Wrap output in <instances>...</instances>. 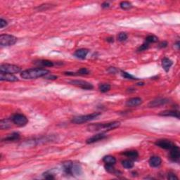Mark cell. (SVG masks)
I'll return each mask as SVG.
<instances>
[{"mask_svg": "<svg viewBox=\"0 0 180 180\" xmlns=\"http://www.w3.org/2000/svg\"><path fill=\"white\" fill-rule=\"evenodd\" d=\"M172 63H173L172 61L170 59H168V58H164L162 60V66L166 72L169 71L170 67L172 66Z\"/></svg>", "mask_w": 180, "mask_h": 180, "instance_id": "obj_18", "label": "cell"}, {"mask_svg": "<svg viewBox=\"0 0 180 180\" xmlns=\"http://www.w3.org/2000/svg\"><path fill=\"white\" fill-rule=\"evenodd\" d=\"M142 103V98L139 97H135L129 99L128 101H127L126 105L127 106L130 107H136L139 106Z\"/></svg>", "mask_w": 180, "mask_h": 180, "instance_id": "obj_15", "label": "cell"}, {"mask_svg": "<svg viewBox=\"0 0 180 180\" xmlns=\"http://www.w3.org/2000/svg\"><path fill=\"white\" fill-rule=\"evenodd\" d=\"M44 176H45V177L46 178V179H54V177L53 175V174H52V173L45 172V174H44Z\"/></svg>", "mask_w": 180, "mask_h": 180, "instance_id": "obj_34", "label": "cell"}, {"mask_svg": "<svg viewBox=\"0 0 180 180\" xmlns=\"http://www.w3.org/2000/svg\"><path fill=\"white\" fill-rule=\"evenodd\" d=\"M158 39L157 37L154 36V35H149L147 38H146V42H148V43H155V42H157Z\"/></svg>", "mask_w": 180, "mask_h": 180, "instance_id": "obj_27", "label": "cell"}, {"mask_svg": "<svg viewBox=\"0 0 180 180\" xmlns=\"http://www.w3.org/2000/svg\"><path fill=\"white\" fill-rule=\"evenodd\" d=\"M124 156H127V158H130V159L137 160L139 157V153L137 151H125L123 153Z\"/></svg>", "mask_w": 180, "mask_h": 180, "instance_id": "obj_20", "label": "cell"}, {"mask_svg": "<svg viewBox=\"0 0 180 180\" xmlns=\"http://www.w3.org/2000/svg\"><path fill=\"white\" fill-rule=\"evenodd\" d=\"M0 80L8 81V82H16L18 80V78L13 75V74L1 73H0Z\"/></svg>", "mask_w": 180, "mask_h": 180, "instance_id": "obj_11", "label": "cell"}, {"mask_svg": "<svg viewBox=\"0 0 180 180\" xmlns=\"http://www.w3.org/2000/svg\"><path fill=\"white\" fill-rule=\"evenodd\" d=\"M98 89L101 92L106 93L111 89V85L108 84H100L98 86Z\"/></svg>", "mask_w": 180, "mask_h": 180, "instance_id": "obj_22", "label": "cell"}, {"mask_svg": "<svg viewBox=\"0 0 180 180\" xmlns=\"http://www.w3.org/2000/svg\"><path fill=\"white\" fill-rule=\"evenodd\" d=\"M100 115H101V113H91V114L75 117L72 120V123L75 124H82L94 120L95 118H97Z\"/></svg>", "mask_w": 180, "mask_h": 180, "instance_id": "obj_3", "label": "cell"}, {"mask_svg": "<svg viewBox=\"0 0 180 180\" xmlns=\"http://www.w3.org/2000/svg\"><path fill=\"white\" fill-rule=\"evenodd\" d=\"M37 64H39V65L42 66H45V67H52L54 66V63L51 61L48 60H41L40 61H38L36 63Z\"/></svg>", "mask_w": 180, "mask_h": 180, "instance_id": "obj_23", "label": "cell"}, {"mask_svg": "<svg viewBox=\"0 0 180 180\" xmlns=\"http://www.w3.org/2000/svg\"><path fill=\"white\" fill-rule=\"evenodd\" d=\"M167 179H170V180H174V179H178V177H177L174 173H168L167 174Z\"/></svg>", "mask_w": 180, "mask_h": 180, "instance_id": "obj_33", "label": "cell"}, {"mask_svg": "<svg viewBox=\"0 0 180 180\" xmlns=\"http://www.w3.org/2000/svg\"><path fill=\"white\" fill-rule=\"evenodd\" d=\"M120 7L123 9H129V8H131L132 7V5L130 2L129 1H122L120 4Z\"/></svg>", "mask_w": 180, "mask_h": 180, "instance_id": "obj_26", "label": "cell"}, {"mask_svg": "<svg viewBox=\"0 0 180 180\" xmlns=\"http://www.w3.org/2000/svg\"><path fill=\"white\" fill-rule=\"evenodd\" d=\"M71 84L75 86L79 87L82 88L83 89H87V90H89V89H92L94 88L92 84L91 83L86 82V81H83V80H73L70 82Z\"/></svg>", "mask_w": 180, "mask_h": 180, "instance_id": "obj_7", "label": "cell"}, {"mask_svg": "<svg viewBox=\"0 0 180 180\" xmlns=\"http://www.w3.org/2000/svg\"><path fill=\"white\" fill-rule=\"evenodd\" d=\"M149 44L148 43V42H144L143 45H141L140 47H139L138 49H137V51H138L139 52H143V51H145V50H147V49H149Z\"/></svg>", "mask_w": 180, "mask_h": 180, "instance_id": "obj_28", "label": "cell"}, {"mask_svg": "<svg viewBox=\"0 0 180 180\" xmlns=\"http://www.w3.org/2000/svg\"><path fill=\"white\" fill-rule=\"evenodd\" d=\"M77 75H88L89 73V72L85 68H82L80 69L79 70L77 71Z\"/></svg>", "mask_w": 180, "mask_h": 180, "instance_id": "obj_31", "label": "cell"}, {"mask_svg": "<svg viewBox=\"0 0 180 180\" xmlns=\"http://www.w3.org/2000/svg\"><path fill=\"white\" fill-rule=\"evenodd\" d=\"M21 68L18 66L11 64H2L0 66V72L4 73L14 74L21 72Z\"/></svg>", "mask_w": 180, "mask_h": 180, "instance_id": "obj_5", "label": "cell"}, {"mask_svg": "<svg viewBox=\"0 0 180 180\" xmlns=\"http://www.w3.org/2000/svg\"><path fill=\"white\" fill-rule=\"evenodd\" d=\"M170 158L174 162H178L180 158V151L179 147L177 146L174 145L172 149H170Z\"/></svg>", "mask_w": 180, "mask_h": 180, "instance_id": "obj_9", "label": "cell"}, {"mask_svg": "<svg viewBox=\"0 0 180 180\" xmlns=\"http://www.w3.org/2000/svg\"><path fill=\"white\" fill-rule=\"evenodd\" d=\"M109 3H108V2H104L103 3V4L101 5V6H102L103 8H108L109 7Z\"/></svg>", "mask_w": 180, "mask_h": 180, "instance_id": "obj_37", "label": "cell"}, {"mask_svg": "<svg viewBox=\"0 0 180 180\" xmlns=\"http://www.w3.org/2000/svg\"><path fill=\"white\" fill-rule=\"evenodd\" d=\"M17 38L11 35H1L0 36V45L2 47H8L16 44Z\"/></svg>", "mask_w": 180, "mask_h": 180, "instance_id": "obj_4", "label": "cell"}, {"mask_svg": "<svg viewBox=\"0 0 180 180\" xmlns=\"http://www.w3.org/2000/svg\"><path fill=\"white\" fill-rule=\"evenodd\" d=\"M106 137V135L105 133H100V134H97V135H94L93 137H91V138L88 139L87 140V144H93L95 143V142H98V141L100 140H102V139H105Z\"/></svg>", "mask_w": 180, "mask_h": 180, "instance_id": "obj_13", "label": "cell"}, {"mask_svg": "<svg viewBox=\"0 0 180 180\" xmlns=\"http://www.w3.org/2000/svg\"><path fill=\"white\" fill-rule=\"evenodd\" d=\"M20 139V134L18 132H13L11 135H8L7 137H5L4 140L5 142H15V141L18 140Z\"/></svg>", "mask_w": 180, "mask_h": 180, "instance_id": "obj_19", "label": "cell"}, {"mask_svg": "<svg viewBox=\"0 0 180 180\" xmlns=\"http://www.w3.org/2000/svg\"><path fill=\"white\" fill-rule=\"evenodd\" d=\"M118 39L120 42H124L127 39V35L125 33H120L118 35Z\"/></svg>", "mask_w": 180, "mask_h": 180, "instance_id": "obj_29", "label": "cell"}, {"mask_svg": "<svg viewBox=\"0 0 180 180\" xmlns=\"http://www.w3.org/2000/svg\"><path fill=\"white\" fill-rule=\"evenodd\" d=\"M11 127V123H9L8 120H1L0 122V127L1 130H5V129H8Z\"/></svg>", "mask_w": 180, "mask_h": 180, "instance_id": "obj_25", "label": "cell"}, {"mask_svg": "<svg viewBox=\"0 0 180 180\" xmlns=\"http://www.w3.org/2000/svg\"><path fill=\"white\" fill-rule=\"evenodd\" d=\"M11 121L15 125H18L19 127H23L27 125L28 123V120L24 115L20 114V113H16L12 115L11 117Z\"/></svg>", "mask_w": 180, "mask_h": 180, "instance_id": "obj_6", "label": "cell"}, {"mask_svg": "<svg viewBox=\"0 0 180 180\" xmlns=\"http://www.w3.org/2000/svg\"><path fill=\"white\" fill-rule=\"evenodd\" d=\"M7 22H6L5 20L3 19V18H1V20H0V28H4L5 26H6L7 25Z\"/></svg>", "mask_w": 180, "mask_h": 180, "instance_id": "obj_35", "label": "cell"}, {"mask_svg": "<svg viewBox=\"0 0 180 180\" xmlns=\"http://www.w3.org/2000/svg\"><path fill=\"white\" fill-rule=\"evenodd\" d=\"M120 125V122H111V123H105V124H96V125H92L88 127L90 131H98V130H106V131H109V130H114Z\"/></svg>", "mask_w": 180, "mask_h": 180, "instance_id": "obj_2", "label": "cell"}, {"mask_svg": "<svg viewBox=\"0 0 180 180\" xmlns=\"http://www.w3.org/2000/svg\"><path fill=\"white\" fill-rule=\"evenodd\" d=\"M74 163L72 161H66L63 163V170L66 174L73 175V168Z\"/></svg>", "mask_w": 180, "mask_h": 180, "instance_id": "obj_12", "label": "cell"}, {"mask_svg": "<svg viewBox=\"0 0 180 180\" xmlns=\"http://www.w3.org/2000/svg\"><path fill=\"white\" fill-rule=\"evenodd\" d=\"M105 168H106V171H108V172H115V168L113 167V165H108L106 164V165L105 166Z\"/></svg>", "mask_w": 180, "mask_h": 180, "instance_id": "obj_32", "label": "cell"}, {"mask_svg": "<svg viewBox=\"0 0 180 180\" xmlns=\"http://www.w3.org/2000/svg\"><path fill=\"white\" fill-rule=\"evenodd\" d=\"M122 76H123V77L126 78V79H130V80H135L136 78H135L133 77V76L131 75L130 74L127 73L126 72H123V71H122Z\"/></svg>", "mask_w": 180, "mask_h": 180, "instance_id": "obj_30", "label": "cell"}, {"mask_svg": "<svg viewBox=\"0 0 180 180\" xmlns=\"http://www.w3.org/2000/svg\"><path fill=\"white\" fill-rule=\"evenodd\" d=\"M49 73V71L44 68H31L25 70L21 73V75L23 79L31 80L42 77Z\"/></svg>", "mask_w": 180, "mask_h": 180, "instance_id": "obj_1", "label": "cell"}, {"mask_svg": "<svg viewBox=\"0 0 180 180\" xmlns=\"http://www.w3.org/2000/svg\"><path fill=\"white\" fill-rule=\"evenodd\" d=\"M149 165L153 167H158L162 163V160L158 156H152L149 159Z\"/></svg>", "mask_w": 180, "mask_h": 180, "instance_id": "obj_14", "label": "cell"}, {"mask_svg": "<svg viewBox=\"0 0 180 180\" xmlns=\"http://www.w3.org/2000/svg\"><path fill=\"white\" fill-rule=\"evenodd\" d=\"M103 161L106 164L108 165H115V163H116V159H115V157L112 156H104L103 158Z\"/></svg>", "mask_w": 180, "mask_h": 180, "instance_id": "obj_21", "label": "cell"}, {"mask_svg": "<svg viewBox=\"0 0 180 180\" xmlns=\"http://www.w3.org/2000/svg\"><path fill=\"white\" fill-rule=\"evenodd\" d=\"M167 43L166 42H161L160 44L159 45V47H160V48H165V47H167Z\"/></svg>", "mask_w": 180, "mask_h": 180, "instance_id": "obj_36", "label": "cell"}, {"mask_svg": "<svg viewBox=\"0 0 180 180\" xmlns=\"http://www.w3.org/2000/svg\"><path fill=\"white\" fill-rule=\"evenodd\" d=\"M122 165L124 167L127 169H130L134 167V163L130 160H124L122 161Z\"/></svg>", "mask_w": 180, "mask_h": 180, "instance_id": "obj_24", "label": "cell"}, {"mask_svg": "<svg viewBox=\"0 0 180 180\" xmlns=\"http://www.w3.org/2000/svg\"><path fill=\"white\" fill-rule=\"evenodd\" d=\"M88 52H89V51H88L87 49H78V50L76 51V52H75L74 55H75V57L78 58V59H84L86 58Z\"/></svg>", "mask_w": 180, "mask_h": 180, "instance_id": "obj_16", "label": "cell"}, {"mask_svg": "<svg viewBox=\"0 0 180 180\" xmlns=\"http://www.w3.org/2000/svg\"><path fill=\"white\" fill-rule=\"evenodd\" d=\"M155 144L158 147L163 149H170L174 145L171 141L167 139H158L156 142Z\"/></svg>", "mask_w": 180, "mask_h": 180, "instance_id": "obj_8", "label": "cell"}, {"mask_svg": "<svg viewBox=\"0 0 180 180\" xmlns=\"http://www.w3.org/2000/svg\"><path fill=\"white\" fill-rule=\"evenodd\" d=\"M160 115H163V116H172L175 117L177 118H179V113L178 111H172V110L165 111L161 112V113H160Z\"/></svg>", "mask_w": 180, "mask_h": 180, "instance_id": "obj_17", "label": "cell"}, {"mask_svg": "<svg viewBox=\"0 0 180 180\" xmlns=\"http://www.w3.org/2000/svg\"><path fill=\"white\" fill-rule=\"evenodd\" d=\"M114 39H113V37H109V38L107 39V41L108 42H113V41H114Z\"/></svg>", "mask_w": 180, "mask_h": 180, "instance_id": "obj_38", "label": "cell"}, {"mask_svg": "<svg viewBox=\"0 0 180 180\" xmlns=\"http://www.w3.org/2000/svg\"><path fill=\"white\" fill-rule=\"evenodd\" d=\"M169 102V100L167 98H156V99L151 101L149 103V107L150 108H156V107H159L166 104Z\"/></svg>", "mask_w": 180, "mask_h": 180, "instance_id": "obj_10", "label": "cell"}]
</instances>
